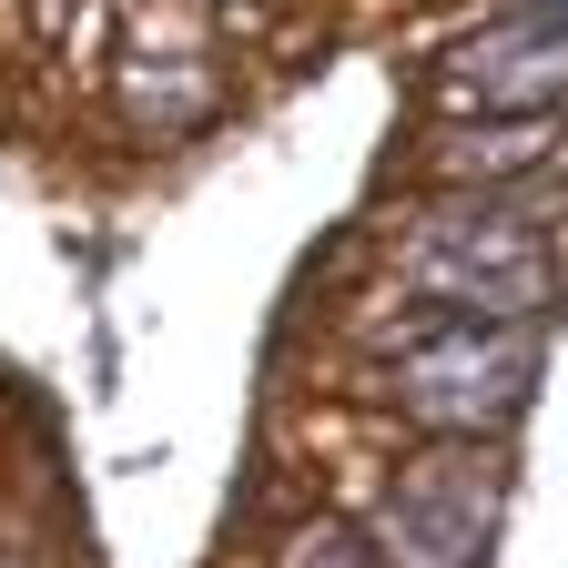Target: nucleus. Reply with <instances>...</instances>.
Masks as SVG:
<instances>
[{
    "label": "nucleus",
    "mask_w": 568,
    "mask_h": 568,
    "mask_svg": "<svg viewBox=\"0 0 568 568\" xmlns=\"http://www.w3.org/2000/svg\"><path fill=\"white\" fill-rule=\"evenodd\" d=\"M406 274H416L437 305H457V315H508V325L538 315V295H548L538 234L518 224V213H487V203L426 213V224L406 234Z\"/></svg>",
    "instance_id": "1"
},
{
    "label": "nucleus",
    "mask_w": 568,
    "mask_h": 568,
    "mask_svg": "<svg viewBox=\"0 0 568 568\" xmlns=\"http://www.w3.org/2000/svg\"><path fill=\"white\" fill-rule=\"evenodd\" d=\"M295 568H376V558H366V538H345V528H315V538L295 548Z\"/></svg>",
    "instance_id": "5"
},
{
    "label": "nucleus",
    "mask_w": 568,
    "mask_h": 568,
    "mask_svg": "<svg viewBox=\"0 0 568 568\" xmlns=\"http://www.w3.org/2000/svg\"><path fill=\"white\" fill-rule=\"evenodd\" d=\"M528 11H568V0H528Z\"/></svg>",
    "instance_id": "6"
},
{
    "label": "nucleus",
    "mask_w": 568,
    "mask_h": 568,
    "mask_svg": "<svg viewBox=\"0 0 568 568\" xmlns=\"http://www.w3.org/2000/svg\"><path fill=\"white\" fill-rule=\"evenodd\" d=\"M528 376H538L528 325H508V315H457V325H437V335L406 355L396 396H406V416L447 426V437H487V426L528 396Z\"/></svg>",
    "instance_id": "2"
},
{
    "label": "nucleus",
    "mask_w": 568,
    "mask_h": 568,
    "mask_svg": "<svg viewBox=\"0 0 568 568\" xmlns=\"http://www.w3.org/2000/svg\"><path fill=\"white\" fill-rule=\"evenodd\" d=\"M497 518V477L477 457H426L386 497V568H477Z\"/></svg>",
    "instance_id": "3"
},
{
    "label": "nucleus",
    "mask_w": 568,
    "mask_h": 568,
    "mask_svg": "<svg viewBox=\"0 0 568 568\" xmlns=\"http://www.w3.org/2000/svg\"><path fill=\"white\" fill-rule=\"evenodd\" d=\"M437 92L457 112H548L568 92V11H518V21H497L487 41H467L447 71H437Z\"/></svg>",
    "instance_id": "4"
}]
</instances>
